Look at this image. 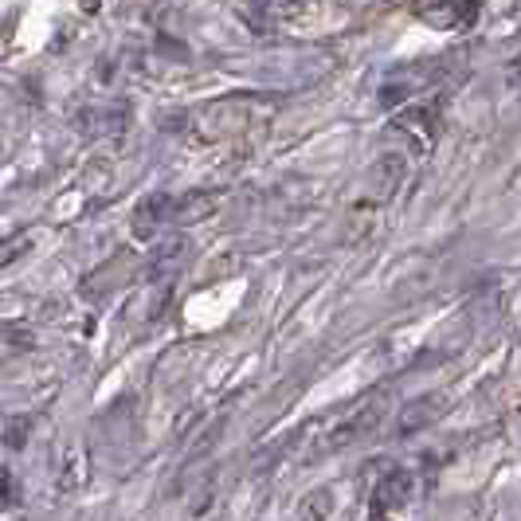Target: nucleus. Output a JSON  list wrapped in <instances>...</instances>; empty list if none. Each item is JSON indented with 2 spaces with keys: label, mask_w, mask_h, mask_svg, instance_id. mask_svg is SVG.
Listing matches in <instances>:
<instances>
[{
  "label": "nucleus",
  "mask_w": 521,
  "mask_h": 521,
  "mask_svg": "<svg viewBox=\"0 0 521 521\" xmlns=\"http://www.w3.org/2000/svg\"><path fill=\"white\" fill-rule=\"evenodd\" d=\"M416 16L439 32H459L474 24L478 4L474 0H416Z\"/></svg>",
  "instance_id": "1"
},
{
  "label": "nucleus",
  "mask_w": 521,
  "mask_h": 521,
  "mask_svg": "<svg viewBox=\"0 0 521 521\" xmlns=\"http://www.w3.org/2000/svg\"><path fill=\"white\" fill-rule=\"evenodd\" d=\"M380 416H384V404H369V408H361V412H353L345 424H337L333 431H326V439L318 443V455H326V451H345L349 443H357V439H365L373 427L380 424Z\"/></svg>",
  "instance_id": "2"
},
{
  "label": "nucleus",
  "mask_w": 521,
  "mask_h": 521,
  "mask_svg": "<svg viewBox=\"0 0 521 521\" xmlns=\"http://www.w3.org/2000/svg\"><path fill=\"white\" fill-rule=\"evenodd\" d=\"M412 474L404 471V467H396V471H388L384 478L377 482V490H373V510L377 514H388V510H400V506H408V498H412Z\"/></svg>",
  "instance_id": "3"
},
{
  "label": "nucleus",
  "mask_w": 521,
  "mask_h": 521,
  "mask_svg": "<svg viewBox=\"0 0 521 521\" xmlns=\"http://www.w3.org/2000/svg\"><path fill=\"white\" fill-rule=\"evenodd\" d=\"M173 220H177V200L173 196H149L138 208V216H134V236H157Z\"/></svg>",
  "instance_id": "4"
},
{
  "label": "nucleus",
  "mask_w": 521,
  "mask_h": 521,
  "mask_svg": "<svg viewBox=\"0 0 521 521\" xmlns=\"http://www.w3.org/2000/svg\"><path fill=\"white\" fill-rule=\"evenodd\" d=\"M443 412H447V396H420V400L404 404V412L396 416V427H400V435H412L420 427L435 424Z\"/></svg>",
  "instance_id": "5"
},
{
  "label": "nucleus",
  "mask_w": 521,
  "mask_h": 521,
  "mask_svg": "<svg viewBox=\"0 0 521 521\" xmlns=\"http://www.w3.org/2000/svg\"><path fill=\"white\" fill-rule=\"evenodd\" d=\"M396 130H400V134H412V145H416V149H427L431 138H435V130H439L435 110H424V106L404 110V114L396 118Z\"/></svg>",
  "instance_id": "6"
},
{
  "label": "nucleus",
  "mask_w": 521,
  "mask_h": 521,
  "mask_svg": "<svg viewBox=\"0 0 521 521\" xmlns=\"http://www.w3.org/2000/svg\"><path fill=\"white\" fill-rule=\"evenodd\" d=\"M185 251H189V243H185L181 236L165 239L161 247H153V259H149V279H153V283H161V279L177 275V267H181Z\"/></svg>",
  "instance_id": "7"
},
{
  "label": "nucleus",
  "mask_w": 521,
  "mask_h": 521,
  "mask_svg": "<svg viewBox=\"0 0 521 521\" xmlns=\"http://www.w3.org/2000/svg\"><path fill=\"white\" fill-rule=\"evenodd\" d=\"M330 514H333V494L326 486L310 490V494L302 498V506H298V518L302 521H330Z\"/></svg>",
  "instance_id": "8"
},
{
  "label": "nucleus",
  "mask_w": 521,
  "mask_h": 521,
  "mask_svg": "<svg viewBox=\"0 0 521 521\" xmlns=\"http://www.w3.org/2000/svg\"><path fill=\"white\" fill-rule=\"evenodd\" d=\"M24 247H28V243H24V239H20V236L0 239V267H4V263H12V259H16V255L24 251Z\"/></svg>",
  "instance_id": "9"
},
{
  "label": "nucleus",
  "mask_w": 521,
  "mask_h": 521,
  "mask_svg": "<svg viewBox=\"0 0 521 521\" xmlns=\"http://www.w3.org/2000/svg\"><path fill=\"white\" fill-rule=\"evenodd\" d=\"M4 443H8V447H24V443H28V424H24V420H12L8 431H4Z\"/></svg>",
  "instance_id": "10"
},
{
  "label": "nucleus",
  "mask_w": 521,
  "mask_h": 521,
  "mask_svg": "<svg viewBox=\"0 0 521 521\" xmlns=\"http://www.w3.org/2000/svg\"><path fill=\"white\" fill-rule=\"evenodd\" d=\"M239 4H243V12H247V20H251V24H259V20H263V12L271 8V0H239Z\"/></svg>",
  "instance_id": "11"
},
{
  "label": "nucleus",
  "mask_w": 521,
  "mask_h": 521,
  "mask_svg": "<svg viewBox=\"0 0 521 521\" xmlns=\"http://www.w3.org/2000/svg\"><path fill=\"white\" fill-rule=\"evenodd\" d=\"M12 502H16V490H12V478H8V474L0 471V510H4V506H12Z\"/></svg>",
  "instance_id": "12"
},
{
  "label": "nucleus",
  "mask_w": 521,
  "mask_h": 521,
  "mask_svg": "<svg viewBox=\"0 0 521 521\" xmlns=\"http://www.w3.org/2000/svg\"><path fill=\"white\" fill-rule=\"evenodd\" d=\"M380 521H384V518H380Z\"/></svg>",
  "instance_id": "13"
}]
</instances>
